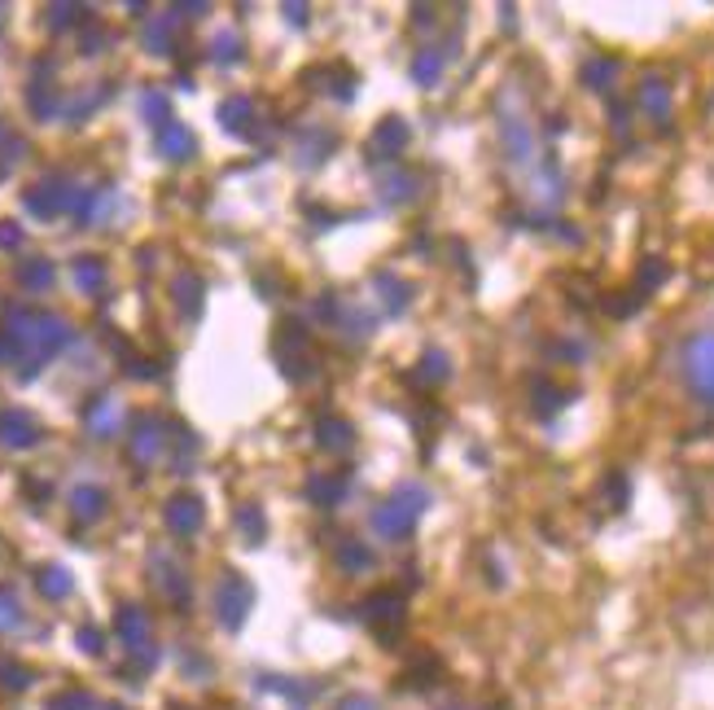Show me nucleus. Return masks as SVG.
I'll list each match as a JSON object with an SVG mask.
<instances>
[{"instance_id":"f257e3e1","label":"nucleus","mask_w":714,"mask_h":710,"mask_svg":"<svg viewBox=\"0 0 714 710\" xmlns=\"http://www.w3.org/2000/svg\"><path fill=\"white\" fill-rule=\"evenodd\" d=\"M426 509H430V492H426L421 483H404V487H395V492L369 513V526H373V535L400 544V540L413 535V526L421 522Z\"/></svg>"},{"instance_id":"f03ea898","label":"nucleus","mask_w":714,"mask_h":710,"mask_svg":"<svg viewBox=\"0 0 714 710\" xmlns=\"http://www.w3.org/2000/svg\"><path fill=\"white\" fill-rule=\"evenodd\" d=\"M272 355H276V365L289 382H307L316 374V360H311V338L298 320H281L276 333H272Z\"/></svg>"},{"instance_id":"7ed1b4c3","label":"nucleus","mask_w":714,"mask_h":710,"mask_svg":"<svg viewBox=\"0 0 714 710\" xmlns=\"http://www.w3.org/2000/svg\"><path fill=\"white\" fill-rule=\"evenodd\" d=\"M254 610V583L241 570H224V579L215 583V618L224 631H241L246 618Z\"/></svg>"},{"instance_id":"20e7f679","label":"nucleus","mask_w":714,"mask_h":710,"mask_svg":"<svg viewBox=\"0 0 714 710\" xmlns=\"http://www.w3.org/2000/svg\"><path fill=\"white\" fill-rule=\"evenodd\" d=\"M360 610H365V623L373 627V636H378L382 644H395V640H400V631H404V623H408V596H404L400 588L373 592Z\"/></svg>"},{"instance_id":"39448f33","label":"nucleus","mask_w":714,"mask_h":710,"mask_svg":"<svg viewBox=\"0 0 714 710\" xmlns=\"http://www.w3.org/2000/svg\"><path fill=\"white\" fill-rule=\"evenodd\" d=\"M683 378L705 404H714V333H697L683 342Z\"/></svg>"},{"instance_id":"423d86ee","label":"nucleus","mask_w":714,"mask_h":710,"mask_svg":"<svg viewBox=\"0 0 714 710\" xmlns=\"http://www.w3.org/2000/svg\"><path fill=\"white\" fill-rule=\"evenodd\" d=\"M115 631H119V640L128 644V653H132L141 666H154V662H158V649H154V636H150V614H145L141 605H119Z\"/></svg>"},{"instance_id":"0eeeda50","label":"nucleus","mask_w":714,"mask_h":710,"mask_svg":"<svg viewBox=\"0 0 714 710\" xmlns=\"http://www.w3.org/2000/svg\"><path fill=\"white\" fill-rule=\"evenodd\" d=\"M500 141H504V154L517 171L535 167V132H531V119L522 110H500Z\"/></svg>"},{"instance_id":"6e6552de","label":"nucleus","mask_w":714,"mask_h":710,"mask_svg":"<svg viewBox=\"0 0 714 710\" xmlns=\"http://www.w3.org/2000/svg\"><path fill=\"white\" fill-rule=\"evenodd\" d=\"M316 311L320 316H329L350 342H360V338H369L373 333V316L369 311H360V307H350V303H342L337 294H324L320 303H316Z\"/></svg>"},{"instance_id":"1a4fd4ad","label":"nucleus","mask_w":714,"mask_h":710,"mask_svg":"<svg viewBox=\"0 0 714 710\" xmlns=\"http://www.w3.org/2000/svg\"><path fill=\"white\" fill-rule=\"evenodd\" d=\"M408 141H413V132H408V123L404 119H382L378 128H373V137H369V163H391V158H400L404 150H408Z\"/></svg>"},{"instance_id":"9d476101","label":"nucleus","mask_w":714,"mask_h":710,"mask_svg":"<svg viewBox=\"0 0 714 710\" xmlns=\"http://www.w3.org/2000/svg\"><path fill=\"white\" fill-rule=\"evenodd\" d=\"M163 522H167L176 535H198V531H202V522H206V509H202V500H198V496L180 492V496H171V500L163 505Z\"/></svg>"},{"instance_id":"9b49d317","label":"nucleus","mask_w":714,"mask_h":710,"mask_svg":"<svg viewBox=\"0 0 714 710\" xmlns=\"http://www.w3.org/2000/svg\"><path fill=\"white\" fill-rule=\"evenodd\" d=\"M333 557H337L342 575H373V570H378V557H373V548H369L365 540H350V535H342V540H337Z\"/></svg>"},{"instance_id":"f8f14e48","label":"nucleus","mask_w":714,"mask_h":710,"mask_svg":"<svg viewBox=\"0 0 714 710\" xmlns=\"http://www.w3.org/2000/svg\"><path fill=\"white\" fill-rule=\"evenodd\" d=\"M158 154H163L167 163H185V158L198 154V141H193V132H189L185 123L167 119V123L158 128Z\"/></svg>"},{"instance_id":"ddd939ff","label":"nucleus","mask_w":714,"mask_h":710,"mask_svg":"<svg viewBox=\"0 0 714 710\" xmlns=\"http://www.w3.org/2000/svg\"><path fill=\"white\" fill-rule=\"evenodd\" d=\"M316 443H320L324 452H350V443H355V426H350L346 417L320 413V417H316Z\"/></svg>"},{"instance_id":"4468645a","label":"nucleus","mask_w":714,"mask_h":710,"mask_svg":"<svg viewBox=\"0 0 714 710\" xmlns=\"http://www.w3.org/2000/svg\"><path fill=\"white\" fill-rule=\"evenodd\" d=\"M346 487H350V474H311L302 492H307V500L316 509H333L346 496Z\"/></svg>"},{"instance_id":"2eb2a0df","label":"nucleus","mask_w":714,"mask_h":710,"mask_svg":"<svg viewBox=\"0 0 714 710\" xmlns=\"http://www.w3.org/2000/svg\"><path fill=\"white\" fill-rule=\"evenodd\" d=\"M154 583L171 605H180V610L189 605V579L180 575V566L171 557H154Z\"/></svg>"},{"instance_id":"dca6fc26","label":"nucleus","mask_w":714,"mask_h":710,"mask_svg":"<svg viewBox=\"0 0 714 710\" xmlns=\"http://www.w3.org/2000/svg\"><path fill=\"white\" fill-rule=\"evenodd\" d=\"M219 123H224V132H233V137H250V132H254V102H250V97H228V102L219 106Z\"/></svg>"},{"instance_id":"f3484780","label":"nucleus","mask_w":714,"mask_h":710,"mask_svg":"<svg viewBox=\"0 0 714 710\" xmlns=\"http://www.w3.org/2000/svg\"><path fill=\"white\" fill-rule=\"evenodd\" d=\"M373 289H378V298H382V307H386L391 316H400V311L413 303V285L400 281L395 272H378V276H373Z\"/></svg>"},{"instance_id":"a211bd4d","label":"nucleus","mask_w":714,"mask_h":710,"mask_svg":"<svg viewBox=\"0 0 714 710\" xmlns=\"http://www.w3.org/2000/svg\"><path fill=\"white\" fill-rule=\"evenodd\" d=\"M0 439H5L10 448H32L36 443V422L23 409H10L5 417H0Z\"/></svg>"},{"instance_id":"6ab92c4d","label":"nucleus","mask_w":714,"mask_h":710,"mask_svg":"<svg viewBox=\"0 0 714 710\" xmlns=\"http://www.w3.org/2000/svg\"><path fill=\"white\" fill-rule=\"evenodd\" d=\"M163 452V426L154 417H141L136 422V435H132V457L136 461H154Z\"/></svg>"},{"instance_id":"aec40b11","label":"nucleus","mask_w":714,"mask_h":710,"mask_svg":"<svg viewBox=\"0 0 714 710\" xmlns=\"http://www.w3.org/2000/svg\"><path fill=\"white\" fill-rule=\"evenodd\" d=\"M233 526L241 531V540H246L250 548H259V544L267 540V518H263L259 505H241V509L233 513Z\"/></svg>"},{"instance_id":"412c9836","label":"nucleus","mask_w":714,"mask_h":710,"mask_svg":"<svg viewBox=\"0 0 714 710\" xmlns=\"http://www.w3.org/2000/svg\"><path fill=\"white\" fill-rule=\"evenodd\" d=\"M640 110H644L648 119L666 123V115H670V93H666L662 80H644V84H640Z\"/></svg>"},{"instance_id":"4be33fe9","label":"nucleus","mask_w":714,"mask_h":710,"mask_svg":"<svg viewBox=\"0 0 714 710\" xmlns=\"http://www.w3.org/2000/svg\"><path fill=\"white\" fill-rule=\"evenodd\" d=\"M439 80H443V49H421V54L413 58V84L435 88Z\"/></svg>"},{"instance_id":"5701e85b","label":"nucleus","mask_w":714,"mask_h":710,"mask_svg":"<svg viewBox=\"0 0 714 710\" xmlns=\"http://www.w3.org/2000/svg\"><path fill=\"white\" fill-rule=\"evenodd\" d=\"M171 294H176V303H180V311H185L189 320L202 311V281H198L193 272H180V276L171 281Z\"/></svg>"},{"instance_id":"b1692460","label":"nucleus","mask_w":714,"mask_h":710,"mask_svg":"<svg viewBox=\"0 0 714 710\" xmlns=\"http://www.w3.org/2000/svg\"><path fill=\"white\" fill-rule=\"evenodd\" d=\"M443 378H448V355L430 346V351L421 355V365L413 369V382H421V387H439Z\"/></svg>"},{"instance_id":"393cba45","label":"nucleus","mask_w":714,"mask_h":710,"mask_svg":"<svg viewBox=\"0 0 714 710\" xmlns=\"http://www.w3.org/2000/svg\"><path fill=\"white\" fill-rule=\"evenodd\" d=\"M36 583H40V592L49 596V601H62V596H71V575L62 570V566H45L40 575H36Z\"/></svg>"},{"instance_id":"a878e982","label":"nucleus","mask_w":714,"mask_h":710,"mask_svg":"<svg viewBox=\"0 0 714 710\" xmlns=\"http://www.w3.org/2000/svg\"><path fill=\"white\" fill-rule=\"evenodd\" d=\"M333 150V137L329 132H307V145H298V163L302 167H320Z\"/></svg>"},{"instance_id":"bb28decb","label":"nucleus","mask_w":714,"mask_h":710,"mask_svg":"<svg viewBox=\"0 0 714 710\" xmlns=\"http://www.w3.org/2000/svg\"><path fill=\"white\" fill-rule=\"evenodd\" d=\"M417 193V180L404 171H382V198L386 202H408Z\"/></svg>"},{"instance_id":"cd10ccee","label":"nucleus","mask_w":714,"mask_h":710,"mask_svg":"<svg viewBox=\"0 0 714 710\" xmlns=\"http://www.w3.org/2000/svg\"><path fill=\"white\" fill-rule=\"evenodd\" d=\"M49 710H102V701L93 693H84V688H71V693H58L49 701Z\"/></svg>"},{"instance_id":"c85d7f7f","label":"nucleus","mask_w":714,"mask_h":710,"mask_svg":"<svg viewBox=\"0 0 714 710\" xmlns=\"http://www.w3.org/2000/svg\"><path fill=\"white\" fill-rule=\"evenodd\" d=\"M75 281H80V289H97V285L106 281V263H102V259H93V255H88V259H80V263H75Z\"/></svg>"},{"instance_id":"c756f323","label":"nucleus","mask_w":714,"mask_h":710,"mask_svg":"<svg viewBox=\"0 0 714 710\" xmlns=\"http://www.w3.org/2000/svg\"><path fill=\"white\" fill-rule=\"evenodd\" d=\"M23 623V605H19V596L10 592V588H0V631H14Z\"/></svg>"},{"instance_id":"7c9ffc66","label":"nucleus","mask_w":714,"mask_h":710,"mask_svg":"<svg viewBox=\"0 0 714 710\" xmlns=\"http://www.w3.org/2000/svg\"><path fill=\"white\" fill-rule=\"evenodd\" d=\"M211 58L224 62V67H228V62H241V40H237L233 32H219L215 45H211Z\"/></svg>"},{"instance_id":"2f4dec72","label":"nucleus","mask_w":714,"mask_h":710,"mask_svg":"<svg viewBox=\"0 0 714 710\" xmlns=\"http://www.w3.org/2000/svg\"><path fill=\"white\" fill-rule=\"evenodd\" d=\"M102 509H106V496L97 487H80L75 492V513L80 518H102Z\"/></svg>"},{"instance_id":"473e14b6","label":"nucleus","mask_w":714,"mask_h":710,"mask_svg":"<svg viewBox=\"0 0 714 710\" xmlns=\"http://www.w3.org/2000/svg\"><path fill=\"white\" fill-rule=\"evenodd\" d=\"M618 75V67L614 62H605V58H596V62H587L583 67V80H587V88H609V80Z\"/></svg>"},{"instance_id":"72a5a7b5","label":"nucleus","mask_w":714,"mask_h":710,"mask_svg":"<svg viewBox=\"0 0 714 710\" xmlns=\"http://www.w3.org/2000/svg\"><path fill=\"white\" fill-rule=\"evenodd\" d=\"M19 281H23V285H32V289H45V285L53 281V268H49L45 259H36V263H23V268H19Z\"/></svg>"},{"instance_id":"f704fd0d","label":"nucleus","mask_w":714,"mask_h":710,"mask_svg":"<svg viewBox=\"0 0 714 710\" xmlns=\"http://www.w3.org/2000/svg\"><path fill=\"white\" fill-rule=\"evenodd\" d=\"M145 40H150V54H171V19H163V23H154Z\"/></svg>"},{"instance_id":"c9c22d12","label":"nucleus","mask_w":714,"mask_h":710,"mask_svg":"<svg viewBox=\"0 0 714 710\" xmlns=\"http://www.w3.org/2000/svg\"><path fill=\"white\" fill-rule=\"evenodd\" d=\"M333 710H382V701L369 697V693H346V697H337Z\"/></svg>"},{"instance_id":"e433bc0d","label":"nucleus","mask_w":714,"mask_h":710,"mask_svg":"<svg viewBox=\"0 0 714 710\" xmlns=\"http://www.w3.org/2000/svg\"><path fill=\"white\" fill-rule=\"evenodd\" d=\"M0 684H5V688H27L32 671L27 666H0Z\"/></svg>"},{"instance_id":"4c0bfd02","label":"nucleus","mask_w":714,"mask_h":710,"mask_svg":"<svg viewBox=\"0 0 714 710\" xmlns=\"http://www.w3.org/2000/svg\"><path fill=\"white\" fill-rule=\"evenodd\" d=\"M145 115H150V123H158V128H163V123H167V97L150 93V97H145Z\"/></svg>"},{"instance_id":"58836bf2","label":"nucleus","mask_w":714,"mask_h":710,"mask_svg":"<svg viewBox=\"0 0 714 710\" xmlns=\"http://www.w3.org/2000/svg\"><path fill=\"white\" fill-rule=\"evenodd\" d=\"M75 640H80V649H84V653H102V649H106L97 627H80V636H75Z\"/></svg>"},{"instance_id":"ea45409f","label":"nucleus","mask_w":714,"mask_h":710,"mask_svg":"<svg viewBox=\"0 0 714 710\" xmlns=\"http://www.w3.org/2000/svg\"><path fill=\"white\" fill-rule=\"evenodd\" d=\"M281 14H285L289 27H307V14H311V10H307V5H294V0H289V5H281Z\"/></svg>"},{"instance_id":"a19ab883","label":"nucleus","mask_w":714,"mask_h":710,"mask_svg":"<svg viewBox=\"0 0 714 710\" xmlns=\"http://www.w3.org/2000/svg\"><path fill=\"white\" fill-rule=\"evenodd\" d=\"M0 246H23V228H14V224H0Z\"/></svg>"},{"instance_id":"79ce46f5","label":"nucleus","mask_w":714,"mask_h":710,"mask_svg":"<svg viewBox=\"0 0 714 710\" xmlns=\"http://www.w3.org/2000/svg\"><path fill=\"white\" fill-rule=\"evenodd\" d=\"M102 710H123V706H110V701H102Z\"/></svg>"}]
</instances>
